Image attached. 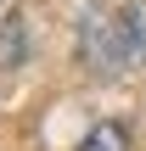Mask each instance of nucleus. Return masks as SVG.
Segmentation results:
<instances>
[{
	"label": "nucleus",
	"instance_id": "f257e3e1",
	"mask_svg": "<svg viewBox=\"0 0 146 151\" xmlns=\"http://www.w3.org/2000/svg\"><path fill=\"white\" fill-rule=\"evenodd\" d=\"M146 50V28H141V11L135 6H90L79 17V56L90 73H124L135 67Z\"/></svg>",
	"mask_w": 146,
	"mask_h": 151
},
{
	"label": "nucleus",
	"instance_id": "f03ea898",
	"mask_svg": "<svg viewBox=\"0 0 146 151\" xmlns=\"http://www.w3.org/2000/svg\"><path fill=\"white\" fill-rule=\"evenodd\" d=\"M79 151H129V129H124V123H101V129L84 134Z\"/></svg>",
	"mask_w": 146,
	"mask_h": 151
},
{
	"label": "nucleus",
	"instance_id": "7ed1b4c3",
	"mask_svg": "<svg viewBox=\"0 0 146 151\" xmlns=\"http://www.w3.org/2000/svg\"><path fill=\"white\" fill-rule=\"evenodd\" d=\"M0 67H23V22L17 17L0 28Z\"/></svg>",
	"mask_w": 146,
	"mask_h": 151
}]
</instances>
